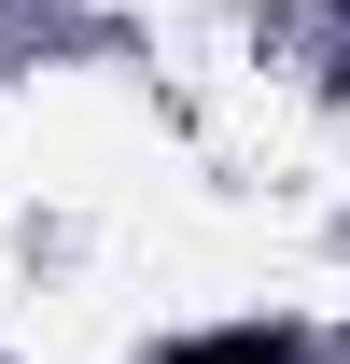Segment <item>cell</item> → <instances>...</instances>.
<instances>
[{"instance_id": "cell-1", "label": "cell", "mask_w": 350, "mask_h": 364, "mask_svg": "<svg viewBox=\"0 0 350 364\" xmlns=\"http://www.w3.org/2000/svg\"><path fill=\"white\" fill-rule=\"evenodd\" d=\"M169 364H295V336L280 322H224V336H182Z\"/></svg>"}]
</instances>
